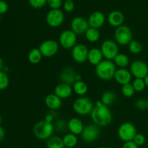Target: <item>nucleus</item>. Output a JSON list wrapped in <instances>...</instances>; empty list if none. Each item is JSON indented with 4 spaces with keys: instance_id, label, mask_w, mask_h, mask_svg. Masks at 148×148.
Here are the masks:
<instances>
[{
    "instance_id": "f257e3e1",
    "label": "nucleus",
    "mask_w": 148,
    "mask_h": 148,
    "mask_svg": "<svg viewBox=\"0 0 148 148\" xmlns=\"http://www.w3.org/2000/svg\"><path fill=\"white\" fill-rule=\"evenodd\" d=\"M91 119L98 127H106L112 121V113L108 106L102 103L101 101L95 103L94 108L90 114Z\"/></svg>"
},
{
    "instance_id": "f03ea898",
    "label": "nucleus",
    "mask_w": 148,
    "mask_h": 148,
    "mask_svg": "<svg viewBox=\"0 0 148 148\" xmlns=\"http://www.w3.org/2000/svg\"><path fill=\"white\" fill-rule=\"evenodd\" d=\"M116 66L111 60L104 59L95 66V74L100 79L108 81L114 77L116 71Z\"/></svg>"
},
{
    "instance_id": "7ed1b4c3",
    "label": "nucleus",
    "mask_w": 148,
    "mask_h": 148,
    "mask_svg": "<svg viewBox=\"0 0 148 148\" xmlns=\"http://www.w3.org/2000/svg\"><path fill=\"white\" fill-rule=\"evenodd\" d=\"M54 126L52 123L45 120H40L35 124L33 127V134L40 140H47L50 138L54 132Z\"/></svg>"
},
{
    "instance_id": "20e7f679",
    "label": "nucleus",
    "mask_w": 148,
    "mask_h": 148,
    "mask_svg": "<svg viewBox=\"0 0 148 148\" xmlns=\"http://www.w3.org/2000/svg\"><path fill=\"white\" fill-rule=\"evenodd\" d=\"M74 111L80 116H87L91 114L94 108V104L90 98L82 96L77 98L72 105Z\"/></svg>"
},
{
    "instance_id": "39448f33",
    "label": "nucleus",
    "mask_w": 148,
    "mask_h": 148,
    "mask_svg": "<svg viewBox=\"0 0 148 148\" xmlns=\"http://www.w3.org/2000/svg\"><path fill=\"white\" fill-rule=\"evenodd\" d=\"M114 39L117 44L125 46L130 44L133 40V34L131 28L127 25H122L116 27L114 31Z\"/></svg>"
},
{
    "instance_id": "423d86ee",
    "label": "nucleus",
    "mask_w": 148,
    "mask_h": 148,
    "mask_svg": "<svg viewBox=\"0 0 148 148\" xmlns=\"http://www.w3.org/2000/svg\"><path fill=\"white\" fill-rule=\"evenodd\" d=\"M117 134L119 138L124 143L133 141L134 137L137 134V129L132 123L127 121L122 123L119 127Z\"/></svg>"
},
{
    "instance_id": "0eeeda50",
    "label": "nucleus",
    "mask_w": 148,
    "mask_h": 148,
    "mask_svg": "<svg viewBox=\"0 0 148 148\" xmlns=\"http://www.w3.org/2000/svg\"><path fill=\"white\" fill-rule=\"evenodd\" d=\"M101 51L103 58L107 60H114V58L119 53V45L115 40L111 39H106L101 46Z\"/></svg>"
},
{
    "instance_id": "6e6552de",
    "label": "nucleus",
    "mask_w": 148,
    "mask_h": 148,
    "mask_svg": "<svg viewBox=\"0 0 148 148\" xmlns=\"http://www.w3.org/2000/svg\"><path fill=\"white\" fill-rule=\"evenodd\" d=\"M77 36L72 30H63L59 35V44L64 49H71L77 45Z\"/></svg>"
},
{
    "instance_id": "1a4fd4ad",
    "label": "nucleus",
    "mask_w": 148,
    "mask_h": 148,
    "mask_svg": "<svg viewBox=\"0 0 148 148\" xmlns=\"http://www.w3.org/2000/svg\"><path fill=\"white\" fill-rule=\"evenodd\" d=\"M38 49L43 57H53L59 51V44L55 40L48 39L40 43Z\"/></svg>"
},
{
    "instance_id": "9d476101",
    "label": "nucleus",
    "mask_w": 148,
    "mask_h": 148,
    "mask_svg": "<svg viewBox=\"0 0 148 148\" xmlns=\"http://www.w3.org/2000/svg\"><path fill=\"white\" fill-rule=\"evenodd\" d=\"M64 21V14L62 10H51L46 16V22L51 27H58L62 25Z\"/></svg>"
},
{
    "instance_id": "9b49d317",
    "label": "nucleus",
    "mask_w": 148,
    "mask_h": 148,
    "mask_svg": "<svg viewBox=\"0 0 148 148\" xmlns=\"http://www.w3.org/2000/svg\"><path fill=\"white\" fill-rule=\"evenodd\" d=\"M89 49L83 43H79L72 49L71 56L72 59L78 64H83L88 61V54Z\"/></svg>"
},
{
    "instance_id": "f8f14e48",
    "label": "nucleus",
    "mask_w": 148,
    "mask_h": 148,
    "mask_svg": "<svg viewBox=\"0 0 148 148\" xmlns=\"http://www.w3.org/2000/svg\"><path fill=\"white\" fill-rule=\"evenodd\" d=\"M81 138L86 143H93L96 141L100 136V130L95 124H90L85 126L83 129Z\"/></svg>"
},
{
    "instance_id": "ddd939ff",
    "label": "nucleus",
    "mask_w": 148,
    "mask_h": 148,
    "mask_svg": "<svg viewBox=\"0 0 148 148\" xmlns=\"http://www.w3.org/2000/svg\"><path fill=\"white\" fill-rule=\"evenodd\" d=\"M130 71L135 78L145 79L148 75V66L142 60H135L130 64Z\"/></svg>"
},
{
    "instance_id": "4468645a",
    "label": "nucleus",
    "mask_w": 148,
    "mask_h": 148,
    "mask_svg": "<svg viewBox=\"0 0 148 148\" xmlns=\"http://www.w3.org/2000/svg\"><path fill=\"white\" fill-rule=\"evenodd\" d=\"M90 27L88 20L83 17L77 16L75 17L71 22V30L77 35L82 36L86 33L87 30Z\"/></svg>"
},
{
    "instance_id": "2eb2a0df",
    "label": "nucleus",
    "mask_w": 148,
    "mask_h": 148,
    "mask_svg": "<svg viewBox=\"0 0 148 148\" xmlns=\"http://www.w3.org/2000/svg\"><path fill=\"white\" fill-rule=\"evenodd\" d=\"M90 27L100 29L103 26L106 22V16L102 12L95 11L90 14L88 19Z\"/></svg>"
},
{
    "instance_id": "dca6fc26",
    "label": "nucleus",
    "mask_w": 148,
    "mask_h": 148,
    "mask_svg": "<svg viewBox=\"0 0 148 148\" xmlns=\"http://www.w3.org/2000/svg\"><path fill=\"white\" fill-rule=\"evenodd\" d=\"M77 72L71 66H66L62 69L59 75V79L62 83L68 84L69 85H73L75 82Z\"/></svg>"
},
{
    "instance_id": "f3484780",
    "label": "nucleus",
    "mask_w": 148,
    "mask_h": 148,
    "mask_svg": "<svg viewBox=\"0 0 148 148\" xmlns=\"http://www.w3.org/2000/svg\"><path fill=\"white\" fill-rule=\"evenodd\" d=\"M132 75L130 70L126 68H119L117 69L114 75V79L116 82L121 85L130 83L132 79Z\"/></svg>"
},
{
    "instance_id": "a211bd4d",
    "label": "nucleus",
    "mask_w": 148,
    "mask_h": 148,
    "mask_svg": "<svg viewBox=\"0 0 148 148\" xmlns=\"http://www.w3.org/2000/svg\"><path fill=\"white\" fill-rule=\"evenodd\" d=\"M108 24L112 27H118L122 25L124 22V15L121 12L114 10L111 12L107 17Z\"/></svg>"
},
{
    "instance_id": "6ab92c4d",
    "label": "nucleus",
    "mask_w": 148,
    "mask_h": 148,
    "mask_svg": "<svg viewBox=\"0 0 148 148\" xmlns=\"http://www.w3.org/2000/svg\"><path fill=\"white\" fill-rule=\"evenodd\" d=\"M72 92H73V89L71 85L61 82L55 87L53 93L56 94L62 100H64L69 98L72 95Z\"/></svg>"
},
{
    "instance_id": "aec40b11",
    "label": "nucleus",
    "mask_w": 148,
    "mask_h": 148,
    "mask_svg": "<svg viewBox=\"0 0 148 148\" xmlns=\"http://www.w3.org/2000/svg\"><path fill=\"white\" fill-rule=\"evenodd\" d=\"M85 127L82 121L77 117H73L70 119L67 122V129L70 133L75 134V135H79L82 134L83 129Z\"/></svg>"
},
{
    "instance_id": "412c9836",
    "label": "nucleus",
    "mask_w": 148,
    "mask_h": 148,
    "mask_svg": "<svg viewBox=\"0 0 148 148\" xmlns=\"http://www.w3.org/2000/svg\"><path fill=\"white\" fill-rule=\"evenodd\" d=\"M103 56L101 49L98 48H92L89 49L88 54V61L91 65L96 66L103 60Z\"/></svg>"
},
{
    "instance_id": "4be33fe9",
    "label": "nucleus",
    "mask_w": 148,
    "mask_h": 148,
    "mask_svg": "<svg viewBox=\"0 0 148 148\" xmlns=\"http://www.w3.org/2000/svg\"><path fill=\"white\" fill-rule=\"evenodd\" d=\"M45 104L49 109L55 111L61 108L62 105V100L56 94L51 93L46 95L45 98Z\"/></svg>"
},
{
    "instance_id": "5701e85b",
    "label": "nucleus",
    "mask_w": 148,
    "mask_h": 148,
    "mask_svg": "<svg viewBox=\"0 0 148 148\" xmlns=\"http://www.w3.org/2000/svg\"><path fill=\"white\" fill-rule=\"evenodd\" d=\"M73 92H75L79 96H84L88 91V86L86 82L83 80L76 81L72 85Z\"/></svg>"
},
{
    "instance_id": "b1692460",
    "label": "nucleus",
    "mask_w": 148,
    "mask_h": 148,
    "mask_svg": "<svg viewBox=\"0 0 148 148\" xmlns=\"http://www.w3.org/2000/svg\"><path fill=\"white\" fill-rule=\"evenodd\" d=\"M43 55L40 51L38 48H35L31 49L27 55V59L32 64H38L41 62L43 59Z\"/></svg>"
},
{
    "instance_id": "393cba45",
    "label": "nucleus",
    "mask_w": 148,
    "mask_h": 148,
    "mask_svg": "<svg viewBox=\"0 0 148 148\" xmlns=\"http://www.w3.org/2000/svg\"><path fill=\"white\" fill-rule=\"evenodd\" d=\"M62 140H63L64 147L68 148L75 147L77 145L78 143L77 136L70 132L65 134L63 138H62Z\"/></svg>"
},
{
    "instance_id": "a878e982",
    "label": "nucleus",
    "mask_w": 148,
    "mask_h": 148,
    "mask_svg": "<svg viewBox=\"0 0 148 148\" xmlns=\"http://www.w3.org/2000/svg\"><path fill=\"white\" fill-rule=\"evenodd\" d=\"M116 99V95L113 91L107 90L102 94L101 98V101L103 104L109 106H111Z\"/></svg>"
},
{
    "instance_id": "bb28decb",
    "label": "nucleus",
    "mask_w": 148,
    "mask_h": 148,
    "mask_svg": "<svg viewBox=\"0 0 148 148\" xmlns=\"http://www.w3.org/2000/svg\"><path fill=\"white\" fill-rule=\"evenodd\" d=\"M47 148H64L63 140L59 136H51L46 142Z\"/></svg>"
},
{
    "instance_id": "cd10ccee",
    "label": "nucleus",
    "mask_w": 148,
    "mask_h": 148,
    "mask_svg": "<svg viewBox=\"0 0 148 148\" xmlns=\"http://www.w3.org/2000/svg\"><path fill=\"white\" fill-rule=\"evenodd\" d=\"M116 66L119 68H126L130 64V58L125 53H119L116 55L114 59Z\"/></svg>"
},
{
    "instance_id": "c85d7f7f",
    "label": "nucleus",
    "mask_w": 148,
    "mask_h": 148,
    "mask_svg": "<svg viewBox=\"0 0 148 148\" xmlns=\"http://www.w3.org/2000/svg\"><path fill=\"white\" fill-rule=\"evenodd\" d=\"M85 36L88 41L90 43H95L101 38V33L98 29L89 27L86 33H85Z\"/></svg>"
},
{
    "instance_id": "c756f323",
    "label": "nucleus",
    "mask_w": 148,
    "mask_h": 148,
    "mask_svg": "<svg viewBox=\"0 0 148 148\" xmlns=\"http://www.w3.org/2000/svg\"><path fill=\"white\" fill-rule=\"evenodd\" d=\"M129 51L132 54H139L143 51V45L136 40H132L128 45Z\"/></svg>"
},
{
    "instance_id": "7c9ffc66",
    "label": "nucleus",
    "mask_w": 148,
    "mask_h": 148,
    "mask_svg": "<svg viewBox=\"0 0 148 148\" xmlns=\"http://www.w3.org/2000/svg\"><path fill=\"white\" fill-rule=\"evenodd\" d=\"M10 85V78L4 71H0V90H6Z\"/></svg>"
},
{
    "instance_id": "2f4dec72",
    "label": "nucleus",
    "mask_w": 148,
    "mask_h": 148,
    "mask_svg": "<svg viewBox=\"0 0 148 148\" xmlns=\"http://www.w3.org/2000/svg\"><path fill=\"white\" fill-rule=\"evenodd\" d=\"M121 92H122L123 95L126 98H131L135 93L134 88L132 86V84L128 83L126 85H122L121 87Z\"/></svg>"
},
{
    "instance_id": "473e14b6",
    "label": "nucleus",
    "mask_w": 148,
    "mask_h": 148,
    "mask_svg": "<svg viewBox=\"0 0 148 148\" xmlns=\"http://www.w3.org/2000/svg\"><path fill=\"white\" fill-rule=\"evenodd\" d=\"M132 86L134 88L135 92H139L144 90L146 88V85L144 79H140V78H135L133 80Z\"/></svg>"
},
{
    "instance_id": "72a5a7b5",
    "label": "nucleus",
    "mask_w": 148,
    "mask_h": 148,
    "mask_svg": "<svg viewBox=\"0 0 148 148\" xmlns=\"http://www.w3.org/2000/svg\"><path fill=\"white\" fill-rule=\"evenodd\" d=\"M28 2L33 8L40 9L47 4V0H28Z\"/></svg>"
},
{
    "instance_id": "f704fd0d",
    "label": "nucleus",
    "mask_w": 148,
    "mask_h": 148,
    "mask_svg": "<svg viewBox=\"0 0 148 148\" xmlns=\"http://www.w3.org/2000/svg\"><path fill=\"white\" fill-rule=\"evenodd\" d=\"M54 129L59 132H63L67 128V123L63 119H58L53 124Z\"/></svg>"
},
{
    "instance_id": "c9c22d12",
    "label": "nucleus",
    "mask_w": 148,
    "mask_h": 148,
    "mask_svg": "<svg viewBox=\"0 0 148 148\" xmlns=\"http://www.w3.org/2000/svg\"><path fill=\"white\" fill-rule=\"evenodd\" d=\"M47 4L51 10H59L62 5V0H47Z\"/></svg>"
},
{
    "instance_id": "e433bc0d",
    "label": "nucleus",
    "mask_w": 148,
    "mask_h": 148,
    "mask_svg": "<svg viewBox=\"0 0 148 148\" xmlns=\"http://www.w3.org/2000/svg\"><path fill=\"white\" fill-rule=\"evenodd\" d=\"M145 137L143 134H140V133H137L134 140H133V142L138 146L143 145L145 143Z\"/></svg>"
},
{
    "instance_id": "4c0bfd02",
    "label": "nucleus",
    "mask_w": 148,
    "mask_h": 148,
    "mask_svg": "<svg viewBox=\"0 0 148 148\" xmlns=\"http://www.w3.org/2000/svg\"><path fill=\"white\" fill-rule=\"evenodd\" d=\"M135 108L139 111H145L147 108V100L139 99L135 102Z\"/></svg>"
},
{
    "instance_id": "58836bf2",
    "label": "nucleus",
    "mask_w": 148,
    "mask_h": 148,
    "mask_svg": "<svg viewBox=\"0 0 148 148\" xmlns=\"http://www.w3.org/2000/svg\"><path fill=\"white\" fill-rule=\"evenodd\" d=\"M64 10L67 12H71L75 10V3L73 1H65L63 4Z\"/></svg>"
},
{
    "instance_id": "ea45409f",
    "label": "nucleus",
    "mask_w": 148,
    "mask_h": 148,
    "mask_svg": "<svg viewBox=\"0 0 148 148\" xmlns=\"http://www.w3.org/2000/svg\"><path fill=\"white\" fill-rule=\"evenodd\" d=\"M8 4L4 0H0V14H4L8 11Z\"/></svg>"
},
{
    "instance_id": "a19ab883",
    "label": "nucleus",
    "mask_w": 148,
    "mask_h": 148,
    "mask_svg": "<svg viewBox=\"0 0 148 148\" xmlns=\"http://www.w3.org/2000/svg\"><path fill=\"white\" fill-rule=\"evenodd\" d=\"M122 148H139V146L137 145L133 141H130L124 143Z\"/></svg>"
},
{
    "instance_id": "79ce46f5",
    "label": "nucleus",
    "mask_w": 148,
    "mask_h": 148,
    "mask_svg": "<svg viewBox=\"0 0 148 148\" xmlns=\"http://www.w3.org/2000/svg\"><path fill=\"white\" fill-rule=\"evenodd\" d=\"M53 119H54V117H53V115H52V114H48V115L46 116V117H45V121H46L47 122H49V123H52L53 122Z\"/></svg>"
},
{
    "instance_id": "37998d69",
    "label": "nucleus",
    "mask_w": 148,
    "mask_h": 148,
    "mask_svg": "<svg viewBox=\"0 0 148 148\" xmlns=\"http://www.w3.org/2000/svg\"><path fill=\"white\" fill-rule=\"evenodd\" d=\"M4 137H5V131L4 129L0 126V143L4 140Z\"/></svg>"
},
{
    "instance_id": "c03bdc74",
    "label": "nucleus",
    "mask_w": 148,
    "mask_h": 148,
    "mask_svg": "<svg viewBox=\"0 0 148 148\" xmlns=\"http://www.w3.org/2000/svg\"><path fill=\"white\" fill-rule=\"evenodd\" d=\"M4 68V61H3V59L0 57V71H3Z\"/></svg>"
},
{
    "instance_id": "a18cd8bd",
    "label": "nucleus",
    "mask_w": 148,
    "mask_h": 148,
    "mask_svg": "<svg viewBox=\"0 0 148 148\" xmlns=\"http://www.w3.org/2000/svg\"><path fill=\"white\" fill-rule=\"evenodd\" d=\"M79 80H82V76H81L79 74H77L76 77H75V82H76V81H79Z\"/></svg>"
},
{
    "instance_id": "49530a36",
    "label": "nucleus",
    "mask_w": 148,
    "mask_h": 148,
    "mask_svg": "<svg viewBox=\"0 0 148 148\" xmlns=\"http://www.w3.org/2000/svg\"><path fill=\"white\" fill-rule=\"evenodd\" d=\"M144 80H145V82L146 87H147V88H148V75L145 77V79H144Z\"/></svg>"
},
{
    "instance_id": "de8ad7c7",
    "label": "nucleus",
    "mask_w": 148,
    "mask_h": 148,
    "mask_svg": "<svg viewBox=\"0 0 148 148\" xmlns=\"http://www.w3.org/2000/svg\"><path fill=\"white\" fill-rule=\"evenodd\" d=\"M1 123H2V117H1V116L0 115V125H1Z\"/></svg>"
},
{
    "instance_id": "09e8293b",
    "label": "nucleus",
    "mask_w": 148,
    "mask_h": 148,
    "mask_svg": "<svg viewBox=\"0 0 148 148\" xmlns=\"http://www.w3.org/2000/svg\"><path fill=\"white\" fill-rule=\"evenodd\" d=\"M147 110H148V99L147 100Z\"/></svg>"
},
{
    "instance_id": "8fccbe9b",
    "label": "nucleus",
    "mask_w": 148,
    "mask_h": 148,
    "mask_svg": "<svg viewBox=\"0 0 148 148\" xmlns=\"http://www.w3.org/2000/svg\"><path fill=\"white\" fill-rule=\"evenodd\" d=\"M99 148H108V147H99Z\"/></svg>"
},
{
    "instance_id": "3c124183",
    "label": "nucleus",
    "mask_w": 148,
    "mask_h": 148,
    "mask_svg": "<svg viewBox=\"0 0 148 148\" xmlns=\"http://www.w3.org/2000/svg\"><path fill=\"white\" fill-rule=\"evenodd\" d=\"M0 23H1V14H0Z\"/></svg>"
},
{
    "instance_id": "603ef678",
    "label": "nucleus",
    "mask_w": 148,
    "mask_h": 148,
    "mask_svg": "<svg viewBox=\"0 0 148 148\" xmlns=\"http://www.w3.org/2000/svg\"><path fill=\"white\" fill-rule=\"evenodd\" d=\"M64 1H72V0H64Z\"/></svg>"
},
{
    "instance_id": "864d4df0",
    "label": "nucleus",
    "mask_w": 148,
    "mask_h": 148,
    "mask_svg": "<svg viewBox=\"0 0 148 148\" xmlns=\"http://www.w3.org/2000/svg\"><path fill=\"white\" fill-rule=\"evenodd\" d=\"M64 148H68V147H64Z\"/></svg>"
}]
</instances>
